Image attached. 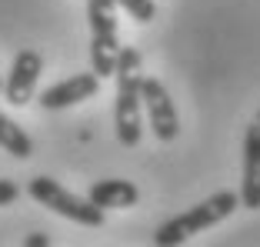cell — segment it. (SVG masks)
Listing matches in <instances>:
<instances>
[{
  "label": "cell",
  "mask_w": 260,
  "mask_h": 247,
  "mask_svg": "<svg viewBox=\"0 0 260 247\" xmlns=\"http://www.w3.org/2000/svg\"><path fill=\"white\" fill-rule=\"evenodd\" d=\"M87 197L104 210H123V207H134L140 201V191H137V184H130L123 177H107V180L90 184Z\"/></svg>",
  "instance_id": "cell-9"
},
{
  "label": "cell",
  "mask_w": 260,
  "mask_h": 247,
  "mask_svg": "<svg viewBox=\"0 0 260 247\" xmlns=\"http://www.w3.org/2000/svg\"><path fill=\"white\" fill-rule=\"evenodd\" d=\"M17 197H20V187H17L14 180H0V207H7V204H14Z\"/></svg>",
  "instance_id": "cell-12"
},
{
  "label": "cell",
  "mask_w": 260,
  "mask_h": 247,
  "mask_svg": "<svg viewBox=\"0 0 260 247\" xmlns=\"http://www.w3.org/2000/svg\"><path fill=\"white\" fill-rule=\"evenodd\" d=\"M140 50L137 47H120L117 57V97H114V131L123 147H137L144 137V101H140Z\"/></svg>",
  "instance_id": "cell-1"
},
{
  "label": "cell",
  "mask_w": 260,
  "mask_h": 247,
  "mask_svg": "<svg viewBox=\"0 0 260 247\" xmlns=\"http://www.w3.org/2000/svg\"><path fill=\"white\" fill-rule=\"evenodd\" d=\"M237 207H240V194L237 191H217V194H210L207 201H200L197 207H190V210H184V214L170 217L167 224H160L157 234H153V244L157 247L184 244V240H190L193 234H200V231H207V227L227 221Z\"/></svg>",
  "instance_id": "cell-2"
},
{
  "label": "cell",
  "mask_w": 260,
  "mask_h": 247,
  "mask_svg": "<svg viewBox=\"0 0 260 247\" xmlns=\"http://www.w3.org/2000/svg\"><path fill=\"white\" fill-rule=\"evenodd\" d=\"M40 70H44V57H40L37 50H30V47H23L20 54L14 57L10 74H7V80H4V97H7V104H14V107L30 104L34 90H37V80H40Z\"/></svg>",
  "instance_id": "cell-6"
},
{
  "label": "cell",
  "mask_w": 260,
  "mask_h": 247,
  "mask_svg": "<svg viewBox=\"0 0 260 247\" xmlns=\"http://www.w3.org/2000/svg\"><path fill=\"white\" fill-rule=\"evenodd\" d=\"M23 247H50V237H47V234H27V237H23Z\"/></svg>",
  "instance_id": "cell-13"
},
{
  "label": "cell",
  "mask_w": 260,
  "mask_h": 247,
  "mask_svg": "<svg viewBox=\"0 0 260 247\" xmlns=\"http://www.w3.org/2000/svg\"><path fill=\"white\" fill-rule=\"evenodd\" d=\"M257 123H260V110H257Z\"/></svg>",
  "instance_id": "cell-15"
},
{
  "label": "cell",
  "mask_w": 260,
  "mask_h": 247,
  "mask_svg": "<svg viewBox=\"0 0 260 247\" xmlns=\"http://www.w3.org/2000/svg\"><path fill=\"white\" fill-rule=\"evenodd\" d=\"M240 207L260 210V123L253 120L244 134V184H240Z\"/></svg>",
  "instance_id": "cell-8"
},
{
  "label": "cell",
  "mask_w": 260,
  "mask_h": 247,
  "mask_svg": "<svg viewBox=\"0 0 260 247\" xmlns=\"http://www.w3.org/2000/svg\"><path fill=\"white\" fill-rule=\"evenodd\" d=\"M140 101H144L153 137L164 140V144L177 140V134H180V117H177V107H174V101H170L167 87L157 77H144L140 80Z\"/></svg>",
  "instance_id": "cell-5"
},
{
  "label": "cell",
  "mask_w": 260,
  "mask_h": 247,
  "mask_svg": "<svg viewBox=\"0 0 260 247\" xmlns=\"http://www.w3.org/2000/svg\"><path fill=\"white\" fill-rule=\"evenodd\" d=\"M97 90H100V77L93 74V70H90V74H74V77L57 80L54 87H47V90L40 94V107L63 110V107H74V104L93 97Z\"/></svg>",
  "instance_id": "cell-7"
},
{
  "label": "cell",
  "mask_w": 260,
  "mask_h": 247,
  "mask_svg": "<svg viewBox=\"0 0 260 247\" xmlns=\"http://www.w3.org/2000/svg\"><path fill=\"white\" fill-rule=\"evenodd\" d=\"M87 23H90V64L100 80L114 77L120 40H117V0H87Z\"/></svg>",
  "instance_id": "cell-3"
},
{
  "label": "cell",
  "mask_w": 260,
  "mask_h": 247,
  "mask_svg": "<svg viewBox=\"0 0 260 247\" xmlns=\"http://www.w3.org/2000/svg\"><path fill=\"white\" fill-rule=\"evenodd\" d=\"M0 94H4V80H0Z\"/></svg>",
  "instance_id": "cell-14"
},
{
  "label": "cell",
  "mask_w": 260,
  "mask_h": 247,
  "mask_svg": "<svg viewBox=\"0 0 260 247\" xmlns=\"http://www.w3.org/2000/svg\"><path fill=\"white\" fill-rule=\"evenodd\" d=\"M0 147H4L7 154H14L17 161H27V157L34 154L30 134L23 131V127H17V123L4 114V110H0Z\"/></svg>",
  "instance_id": "cell-10"
},
{
  "label": "cell",
  "mask_w": 260,
  "mask_h": 247,
  "mask_svg": "<svg viewBox=\"0 0 260 247\" xmlns=\"http://www.w3.org/2000/svg\"><path fill=\"white\" fill-rule=\"evenodd\" d=\"M27 194H30L37 204L50 207L54 214L74 221V224H84V227H100L104 224V207H97L90 197L84 201V197L63 191L54 177H34L30 184H27Z\"/></svg>",
  "instance_id": "cell-4"
},
{
  "label": "cell",
  "mask_w": 260,
  "mask_h": 247,
  "mask_svg": "<svg viewBox=\"0 0 260 247\" xmlns=\"http://www.w3.org/2000/svg\"><path fill=\"white\" fill-rule=\"evenodd\" d=\"M117 7H123L137 23H150L157 17V4L153 0H117Z\"/></svg>",
  "instance_id": "cell-11"
}]
</instances>
